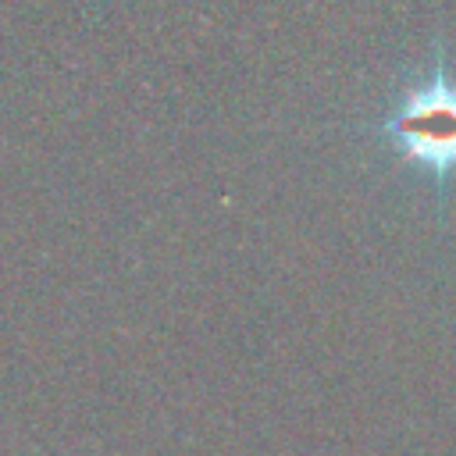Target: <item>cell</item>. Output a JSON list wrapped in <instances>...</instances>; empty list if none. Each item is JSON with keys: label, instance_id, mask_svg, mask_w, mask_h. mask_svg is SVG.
I'll return each mask as SVG.
<instances>
[{"label": "cell", "instance_id": "obj_1", "mask_svg": "<svg viewBox=\"0 0 456 456\" xmlns=\"http://www.w3.org/2000/svg\"><path fill=\"white\" fill-rule=\"evenodd\" d=\"M388 142L413 164L428 167L438 182L456 171V82L438 61L435 75L413 86L399 107L381 121Z\"/></svg>", "mask_w": 456, "mask_h": 456}]
</instances>
